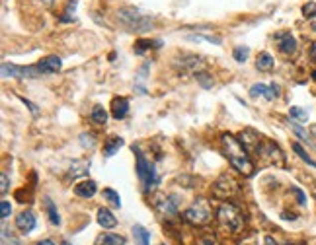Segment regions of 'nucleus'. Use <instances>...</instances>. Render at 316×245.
Listing matches in <instances>:
<instances>
[{
	"label": "nucleus",
	"instance_id": "16",
	"mask_svg": "<svg viewBox=\"0 0 316 245\" xmlns=\"http://www.w3.org/2000/svg\"><path fill=\"white\" fill-rule=\"evenodd\" d=\"M16 228H18L22 234H29V232L35 228V216H33V212H31V210H25L22 214H18Z\"/></svg>",
	"mask_w": 316,
	"mask_h": 245
},
{
	"label": "nucleus",
	"instance_id": "37",
	"mask_svg": "<svg viewBox=\"0 0 316 245\" xmlns=\"http://www.w3.org/2000/svg\"><path fill=\"white\" fill-rule=\"evenodd\" d=\"M80 144H82V148H94V146H96V138H94V134L82 133L80 134Z\"/></svg>",
	"mask_w": 316,
	"mask_h": 245
},
{
	"label": "nucleus",
	"instance_id": "38",
	"mask_svg": "<svg viewBox=\"0 0 316 245\" xmlns=\"http://www.w3.org/2000/svg\"><path fill=\"white\" fill-rule=\"evenodd\" d=\"M303 16L305 18H315L316 16V2H307L303 6Z\"/></svg>",
	"mask_w": 316,
	"mask_h": 245
},
{
	"label": "nucleus",
	"instance_id": "41",
	"mask_svg": "<svg viewBox=\"0 0 316 245\" xmlns=\"http://www.w3.org/2000/svg\"><path fill=\"white\" fill-rule=\"evenodd\" d=\"M8 189H10V179L6 173H0V193L2 195H6L8 193Z\"/></svg>",
	"mask_w": 316,
	"mask_h": 245
},
{
	"label": "nucleus",
	"instance_id": "35",
	"mask_svg": "<svg viewBox=\"0 0 316 245\" xmlns=\"http://www.w3.org/2000/svg\"><path fill=\"white\" fill-rule=\"evenodd\" d=\"M187 39H191V41H209V43L221 45V39L213 37V35H187Z\"/></svg>",
	"mask_w": 316,
	"mask_h": 245
},
{
	"label": "nucleus",
	"instance_id": "11",
	"mask_svg": "<svg viewBox=\"0 0 316 245\" xmlns=\"http://www.w3.org/2000/svg\"><path fill=\"white\" fill-rule=\"evenodd\" d=\"M275 43H277V49L283 55H287V57H291V55L297 53V39L293 37L291 31H279V33H275Z\"/></svg>",
	"mask_w": 316,
	"mask_h": 245
},
{
	"label": "nucleus",
	"instance_id": "6",
	"mask_svg": "<svg viewBox=\"0 0 316 245\" xmlns=\"http://www.w3.org/2000/svg\"><path fill=\"white\" fill-rule=\"evenodd\" d=\"M256 154L262 158V162L268 163V165H275V167H283L285 165V154L273 140L264 138Z\"/></svg>",
	"mask_w": 316,
	"mask_h": 245
},
{
	"label": "nucleus",
	"instance_id": "51",
	"mask_svg": "<svg viewBox=\"0 0 316 245\" xmlns=\"http://www.w3.org/2000/svg\"><path fill=\"white\" fill-rule=\"evenodd\" d=\"M285 245H291V244H285Z\"/></svg>",
	"mask_w": 316,
	"mask_h": 245
},
{
	"label": "nucleus",
	"instance_id": "3",
	"mask_svg": "<svg viewBox=\"0 0 316 245\" xmlns=\"http://www.w3.org/2000/svg\"><path fill=\"white\" fill-rule=\"evenodd\" d=\"M133 152H135V160H137V175L141 179V185H143V191L145 193H153L160 183V175H158L157 167L153 162H149L141 146H133Z\"/></svg>",
	"mask_w": 316,
	"mask_h": 245
},
{
	"label": "nucleus",
	"instance_id": "32",
	"mask_svg": "<svg viewBox=\"0 0 316 245\" xmlns=\"http://www.w3.org/2000/svg\"><path fill=\"white\" fill-rule=\"evenodd\" d=\"M197 245H221V244H219V238H217L213 232H207V234H203V236L199 238Z\"/></svg>",
	"mask_w": 316,
	"mask_h": 245
},
{
	"label": "nucleus",
	"instance_id": "1",
	"mask_svg": "<svg viewBox=\"0 0 316 245\" xmlns=\"http://www.w3.org/2000/svg\"><path fill=\"white\" fill-rule=\"evenodd\" d=\"M221 142H223V148H225V154L228 158V162H230V165L238 173H242L244 177L254 175V163H252V160L248 156V150L240 144L238 136L234 138L232 134L225 133L221 136Z\"/></svg>",
	"mask_w": 316,
	"mask_h": 245
},
{
	"label": "nucleus",
	"instance_id": "7",
	"mask_svg": "<svg viewBox=\"0 0 316 245\" xmlns=\"http://www.w3.org/2000/svg\"><path fill=\"white\" fill-rule=\"evenodd\" d=\"M236 191H238V181L232 175H228V173H223L211 187L213 197L219 199V201H228L230 197L236 195Z\"/></svg>",
	"mask_w": 316,
	"mask_h": 245
},
{
	"label": "nucleus",
	"instance_id": "50",
	"mask_svg": "<svg viewBox=\"0 0 316 245\" xmlns=\"http://www.w3.org/2000/svg\"><path fill=\"white\" fill-rule=\"evenodd\" d=\"M313 29H315V31H316V23H313Z\"/></svg>",
	"mask_w": 316,
	"mask_h": 245
},
{
	"label": "nucleus",
	"instance_id": "33",
	"mask_svg": "<svg viewBox=\"0 0 316 245\" xmlns=\"http://www.w3.org/2000/svg\"><path fill=\"white\" fill-rule=\"evenodd\" d=\"M289 115L293 117L295 121H307V119H309V113L305 111L303 107H297V105H293V107L289 109Z\"/></svg>",
	"mask_w": 316,
	"mask_h": 245
},
{
	"label": "nucleus",
	"instance_id": "22",
	"mask_svg": "<svg viewBox=\"0 0 316 245\" xmlns=\"http://www.w3.org/2000/svg\"><path fill=\"white\" fill-rule=\"evenodd\" d=\"M121 146H123V138H119V136L108 138V140H106V144H104V156L106 158L115 156V152H117Z\"/></svg>",
	"mask_w": 316,
	"mask_h": 245
},
{
	"label": "nucleus",
	"instance_id": "18",
	"mask_svg": "<svg viewBox=\"0 0 316 245\" xmlns=\"http://www.w3.org/2000/svg\"><path fill=\"white\" fill-rule=\"evenodd\" d=\"M98 224H100L104 230H112V228L117 226V218L113 216L108 208L102 206V208H98Z\"/></svg>",
	"mask_w": 316,
	"mask_h": 245
},
{
	"label": "nucleus",
	"instance_id": "20",
	"mask_svg": "<svg viewBox=\"0 0 316 245\" xmlns=\"http://www.w3.org/2000/svg\"><path fill=\"white\" fill-rule=\"evenodd\" d=\"M151 70V63H145L143 67L139 68L135 78V91H139L141 95H147V88H145V82H147V74Z\"/></svg>",
	"mask_w": 316,
	"mask_h": 245
},
{
	"label": "nucleus",
	"instance_id": "2",
	"mask_svg": "<svg viewBox=\"0 0 316 245\" xmlns=\"http://www.w3.org/2000/svg\"><path fill=\"white\" fill-rule=\"evenodd\" d=\"M117 22L121 23L123 29L135 31V33L151 31L155 27V18L151 14L141 12L135 6H123V8H119L117 10Z\"/></svg>",
	"mask_w": 316,
	"mask_h": 245
},
{
	"label": "nucleus",
	"instance_id": "14",
	"mask_svg": "<svg viewBox=\"0 0 316 245\" xmlns=\"http://www.w3.org/2000/svg\"><path fill=\"white\" fill-rule=\"evenodd\" d=\"M63 67V61L57 57V55H49L45 59H41L39 63H37V68H39V72L41 74H55V72H59Z\"/></svg>",
	"mask_w": 316,
	"mask_h": 245
},
{
	"label": "nucleus",
	"instance_id": "26",
	"mask_svg": "<svg viewBox=\"0 0 316 245\" xmlns=\"http://www.w3.org/2000/svg\"><path fill=\"white\" fill-rule=\"evenodd\" d=\"M43 202H45V210H47V216H49V222L55 224V226H61V216H59V212H57L53 201H51L49 197H45Z\"/></svg>",
	"mask_w": 316,
	"mask_h": 245
},
{
	"label": "nucleus",
	"instance_id": "44",
	"mask_svg": "<svg viewBox=\"0 0 316 245\" xmlns=\"http://www.w3.org/2000/svg\"><path fill=\"white\" fill-rule=\"evenodd\" d=\"M311 57H313V61H316V43H313L311 47Z\"/></svg>",
	"mask_w": 316,
	"mask_h": 245
},
{
	"label": "nucleus",
	"instance_id": "10",
	"mask_svg": "<svg viewBox=\"0 0 316 245\" xmlns=\"http://www.w3.org/2000/svg\"><path fill=\"white\" fill-rule=\"evenodd\" d=\"M176 67L180 72L183 74H199V72H203L205 70V63L201 57H197V55H189V53H183L180 59L176 61Z\"/></svg>",
	"mask_w": 316,
	"mask_h": 245
},
{
	"label": "nucleus",
	"instance_id": "30",
	"mask_svg": "<svg viewBox=\"0 0 316 245\" xmlns=\"http://www.w3.org/2000/svg\"><path fill=\"white\" fill-rule=\"evenodd\" d=\"M232 57H234L236 63H246L250 57V49L244 47V45H240V47H236V49L232 51Z\"/></svg>",
	"mask_w": 316,
	"mask_h": 245
},
{
	"label": "nucleus",
	"instance_id": "19",
	"mask_svg": "<svg viewBox=\"0 0 316 245\" xmlns=\"http://www.w3.org/2000/svg\"><path fill=\"white\" fill-rule=\"evenodd\" d=\"M88 169H90V160H76V162H72V165L68 169V177L76 179L80 175H86Z\"/></svg>",
	"mask_w": 316,
	"mask_h": 245
},
{
	"label": "nucleus",
	"instance_id": "23",
	"mask_svg": "<svg viewBox=\"0 0 316 245\" xmlns=\"http://www.w3.org/2000/svg\"><path fill=\"white\" fill-rule=\"evenodd\" d=\"M133 236H135L137 245H151V232L147 228H143L141 224L133 226Z\"/></svg>",
	"mask_w": 316,
	"mask_h": 245
},
{
	"label": "nucleus",
	"instance_id": "13",
	"mask_svg": "<svg viewBox=\"0 0 316 245\" xmlns=\"http://www.w3.org/2000/svg\"><path fill=\"white\" fill-rule=\"evenodd\" d=\"M279 93H281V88L277 84H270V86H266V84H254L250 88V97L275 99V97H279Z\"/></svg>",
	"mask_w": 316,
	"mask_h": 245
},
{
	"label": "nucleus",
	"instance_id": "21",
	"mask_svg": "<svg viewBox=\"0 0 316 245\" xmlns=\"http://www.w3.org/2000/svg\"><path fill=\"white\" fill-rule=\"evenodd\" d=\"M96 245H125V238L119 234H102L98 236Z\"/></svg>",
	"mask_w": 316,
	"mask_h": 245
},
{
	"label": "nucleus",
	"instance_id": "36",
	"mask_svg": "<svg viewBox=\"0 0 316 245\" xmlns=\"http://www.w3.org/2000/svg\"><path fill=\"white\" fill-rule=\"evenodd\" d=\"M195 78H197V82H199V84H201L205 89L213 88V78H211V76H209L207 72H199V74H197Z\"/></svg>",
	"mask_w": 316,
	"mask_h": 245
},
{
	"label": "nucleus",
	"instance_id": "24",
	"mask_svg": "<svg viewBox=\"0 0 316 245\" xmlns=\"http://www.w3.org/2000/svg\"><path fill=\"white\" fill-rule=\"evenodd\" d=\"M273 57H271L270 53H260L258 55V61H256V67H258V70H262V72H270V70H273Z\"/></svg>",
	"mask_w": 316,
	"mask_h": 245
},
{
	"label": "nucleus",
	"instance_id": "48",
	"mask_svg": "<svg viewBox=\"0 0 316 245\" xmlns=\"http://www.w3.org/2000/svg\"><path fill=\"white\" fill-rule=\"evenodd\" d=\"M61 245H72V244H70V242H67V240H65V242H63V244H61Z\"/></svg>",
	"mask_w": 316,
	"mask_h": 245
},
{
	"label": "nucleus",
	"instance_id": "9",
	"mask_svg": "<svg viewBox=\"0 0 316 245\" xmlns=\"http://www.w3.org/2000/svg\"><path fill=\"white\" fill-rule=\"evenodd\" d=\"M41 72L37 67H16L10 63L2 65V78H18V80H33L39 78Z\"/></svg>",
	"mask_w": 316,
	"mask_h": 245
},
{
	"label": "nucleus",
	"instance_id": "40",
	"mask_svg": "<svg viewBox=\"0 0 316 245\" xmlns=\"http://www.w3.org/2000/svg\"><path fill=\"white\" fill-rule=\"evenodd\" d=\"M291 193H293L295 197H297V202H299L301 206H305V204H307V195H305V193H303L299 187H291Z\"/></svg>",
	"mask_w": 316,
	"mask_h": 245
},
{
	"label": "nucleus",
	"instance_id": "43",
	"mask_svg": "<svg viewBox=\"0 0 316 245\" xmlns=\"http://www.w3.org/2000/svg\"><path fill=\"white\" fill-rule=\"evenodd\" d=\"M264 245H279V244H277L271 236H266V238H264Z\"/></svg>",
	"mask_w": 316,
	"mask_h": 245
},
{
	"label": "nucleus",
	"instance_id": "15",
	"mask_svg": "<svg viewBox=\"0 0 316 245\" xmlns=\"http://www.w3.org/2000/svg\"><path fill=\"white\" fill-rule=\"evenodd\" d=\"M96 193H98V185H96V181H92V179L80 181V183L74 185V195L80 197V199H92Z\"/></svg>",
	"mask_w": 316,
	"mask_h": 245
},
{
	"label": "nucleus",
	"instance_id": "5",
	"mask_svg": "<svg viewBox=\"0 0 316 245\" xmlns=\"http://www.w3.org/2000/svg\"><path fill=\"white\" fill-rule=\"evenodd\" d=\"M181 218L187 224H191V226H197V228L199 226H207V224L213 220L211 206H209V202L205 201V199H197L189 208H185V212H183Z\"/></svg>",
	"mask_w": 316,
	"mask_h": 245
},
{
	"label": "nucleus",
	"instance_id": "39",
	"mask_svg": "<svg viewBox=\"0 0 316 245\" xmlns=\"http://www.w3.org/2000/svg\"><path fill=\"white\" fill-rule=\"evenodd\" d=\"M10 212H12V206H10V202H8V201L0 202V218H2V220L10 218Z\"/></svg>",
	"mask_w": 316,
	"mask_h": 245
},
{
	"label": "nucleus",
	"instance_id": "8",
	"mask_svg": "<svg viewBox=\"0 0 316 245\" xmlns=\"http://www.w3.org/2000/svg\"><path fill=\"white\" fill-rule=\"evenodd\" d=\"M153 206L157 212L164 218H174L178 216V206H180V197L178 195H157Z\"/></svg>",
	"mask_w": 316,
	"mask_h": 245
},
{
	"label": "nucleus",
	"instance_id": "45",
	"mask_svg": "<svg viewBox=\"0 0 316 245\" xmlns=\"http://www.w3.org/2000/svg\"><path fill=\"white\" fill-rule=\"evenodd\" d=\"M37 245H55V244H53L51 240H43V242H39Z\"/></svg>",
	"mask_w": 316,
	"mask_h": 245
},
{
	"label": "nucleus",
	"instance_id": "29",
	"mask_svg": "<svg viewBox=\"0 0 316 245\" xmlns=\"http://www.w3.org/2000/svg\"><path fill=\"white\" fill-rule=\"evenodd\" d=\"M102 195H104V199H106V202H110L112 206H121V197H119V193H115L113 189H110V187H106Z\"/></svg>",
	"mask_w": 316,
	"mask_h": 245
},
{
	"label": "nucleus",
	"instance_id": "25",
	"mask_svg": "<svg viewBox=\"0 0 316 245\" xmlns=\"http://www.w3.org/2000/svg\"><path fill=\"white\" fill-rule=\"evenodd\" d=\"M90 119H92V123H96V125H106V121H108V111H106L102 105H94L90 111Z\"/></svg>",
	"mask_w": 316,
	"mask_h": 245
},
{
	"label": "nucleus",
	"instance_id": "17",
	"mask_svg": "<svg viewBox=\"0 0 316 245\" xmlns=\"http://www.w3.org/2000/svg\"><path fill=\"white\" fill-rule=\"evenodd\" d=\"M127 113H129V99H127V97H113V101H112L113 119L121 121V119L127 117Z\"/></svg>",
	"mask_w": 316,
	"mask_h": 245
},
{
	"label": "nucleus",
	"instance_id": "12",
	"mask_svg": "<svg viewBox=\"0 0 316 245\" xmlns=\"http://www.w3.org/2000/svg\"><path fill=\"white\" fill-rule=\"evenodd\" d=\"M238 140H240V144L248 152H258V148H260V144H262L264 138L260 136V133H256L254 129H244V131L238 133Z\"/></svg>",
	"mask_w": 316,
	"mask_h": 245
},
{
	"label": "nucleus",
	"instance_id": "28",
	"mask_svg": "<svg viewBox=\"0 0 316 245\" xmlns=\"http://www.w3.org/2000/svg\"><path fill=\"white\" fill-rule=\"evenodd\" d=\"M153 45H157V41H151V39H139V41H135V45H133V51H135V55H145L147 51L153 49Z\"/></svg>",
	"mask_w": 316,
	"mask_h": 245
},
{
	"label": "nucleus",
	"instance_id": "47",
	"mask_svg": "<svg viewBox=\"0 0 316 245\" xmlns=\"http://www.w3.org/2000/svg\"><path fill=\"white\" fill-rule=\"evenodd\" d=\"M311 133H313V134L316 136V125H311Z\"/></svg>",
	"mask_w": 316,
	"mask_h": 245
},
{
	"label": "nucleus",
	"instance_id": "31",
	"mask_svg": "<svg viewBox=\"0 0 316 245\" xmlns=\"http://www.w3.org/2000/svg\"><path fill=\"white\" fill-rule=\"evenodd\" d=\"M291 129H293V133L297 134V136H299V138H301V140H303L305 144L313 146V140H311V136L307 134V131H305V129H303L301 125H297V123H293V125H291Z\"/></svg>",
	"mask_w": 316,
	"mask_h": 245
},
{
	"label": "nucleus",
	"instance_id": "27",
	"mask_svg": "<svg viewBox=\"0 0 316 245\" xmlns=\"http://www.w3.org/2000/svg\"><path fill=\"white\" fill-rule=\"evenodd\" d=\"M293 150H295V154L301 158V160H303L305 163H309L311 167H315V169H316V162L311 156H309V154H307V150H305V148H303V146H301L299 142H295V144H293Z\"/></svg>",
	"mask_w": 316,
	"mask_h": 245
},
{
	"label": "nucleus",
	"instance_id": "42",
	"mask_svg": "<svg viewBox=\"0 0 316 245\" xmlns=\"http://www.w3.org/2000/svg\"><path fill=\"white\" fill-rule=\"evenodd\" d=\"M20 99H22L23 103H25V107L31 111V115H33V117H39V109H37V105H35V103H31V101H29V99H25V97H20Z\"/></svg>",
	"mask_w": 316,
	"mask_h": 245
},
{
	"label": "nucleus",
	"instance_id": "49",
	"mask_svg": "<svg viewBox=\"0 0 316 245\" xmlns=\"http://www.w3.org/2000/svg\"><path fill=\"white\" fill-rule=\"evenodd\" d=\"M313 80H316V70H313Z\"/></svg>",
	"mask_w": 316,
	"mask_h": 245
},
{
	"label": "nucleus",
	"instance_id": "34",
	"mask_svg": "<svg viewBox=\"0 0 316 245\" xmlns=\"http://www.w3.org/2000/svg\"><path fill=\"white\" fill-rule=\"evenodd\" d=\"M74 10H76V0H70V2H68V8L63 12V16H61V22H72L74 16H70V14H74Z\"/></svg>",
	"mask_w": 316,
	"mask_h": 245
},
{
	"label": "nucleus",
	"instance_id": "46",
	"mask_svg": "<svg viewBox=\"0 0 316 245\" xmlns=\"http://www.w3.org/2000/svg\"><path fill=\"white\" fill-rule=\"evenodd\" d=\"M283 218H285V220H295L297 216H293V214H283Z\"/></svg>",
	"mask_w": 316,
	"mask_h": 245
},
{
	"label": "nucleus",
	"instance_id": "4",
	"mask_svg": "<svg viewBox=\"0 0 316 245\" xmlns=\"http://www.w3.org/2000/svg\"><path fill=\"white\" fill-rule=\"evenodd\" d=\"M217 220H219V224H221L225 230L232 232V234H238V232L244 228V216H242L240 208H238L236 204H232V202H223V204L219 206V210H217Z\"/></svg>",
	"mask_w": 316,
	"mask_h": 245
}]
</instances>
